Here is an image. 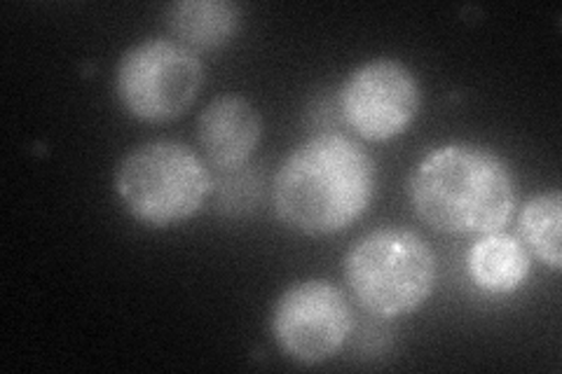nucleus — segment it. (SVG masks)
Returning <instances> with one entry per match:
<instances>
[{
  "mask_svg": "<svg viewBox=\"0 0 562 374\" xmlns=\"http://www.w3.org/2000/svg\"><path fill=\"white\" fill-rule=\"evenodd\" d=\"M165 22L176 43L198 52H214L235 38L241 10L231 0H179L165 10Z\"/></svg>",
  "mask_w": 562,
  "mask_h": 374,
  "instance_id": "obj_10",
  "label": "nucleus"
},
{
  "mask_svg": "<svg viewBox=\"0 0 562 374\" xmlns=\"http://www.w3.org/2000/svg\"><path fill=\"white\" fill-rule=\"evenodd\" d=\"M415 216L441 235H490L512 223L518 185L512 165L479 144L438 146L411 173Z\"/></svg>",
  "mask_w": 562,
  "mask_h": 374,
  "instance_id": "obj_2",
  "label": "nucleus"
},
{
  "mask_svg": "<svg viewBox=\"0 0 562 374\" xmlns=\"http://www.w3.org/2000/svg\"><path fill=\"white\" fill-rule=\"evenodd\" d=\"M378 167L359 140L316 134L295 146L272 183L279 220L305 237H330L355 225L371 206Z\"/></svg>",
  "mask_w": 562,
  "mask_h": 374,
  "instance_id": "obj_1",
  "label": "nucleus"
},
{
  "mask_svg": "<svg viewBox=\"0 0 562 374\" xmlns=\"http://www.w3.org/2000/svg\"><path fill=\"white\" fill-rule=\"evenodd\" d=\"M204 66L173 38H146L122 52L115 66V97L134 120L165 124L195 103Z\"/></svg>",
  "mask_w": 562,
  "mask_h": 374,
  "instance_id": "obj_5",
  "label": "nucleus"
},
{
  "mask_svg": "<svg viewBox=\"0 0 562 374\" xmlns=\"http://www.w3.org/2000/svg\"><path fill=\"white\" fill-rule=\"evenodd\" d=\"M272 337L291 361L319 365L336 355L355 328L342 288L326 279L291 283L272 307Z\"/></svg>",
  "mask_w": 562,
  "mask_h": 374,
  "instance_id": "obj_6",
  "label": "nucleus"
},
{
  "mask_svg": "<svg viewBox=\"0 0 562 374\" xmlns=\"http://www.w3.org/2000/svg\"><path fill=\"white\" fill-rule=\"evenodd\" d=\"M214 181L204 157L179 140H150L120 159L113 190L130 216L162 229L190 220L204 206Z\"/></svg>",
  "mask_w": 562,
  "mask_h": 374,
  "instance_id": "obj_4",
  "label": "nucleus"
},
{
  "mask_svg": "<svg viewBox=\"0 0 562 374\" xmlns=\"http://www.w3.org/2000/svg\"><path fill=\"white\" fill-rule=\"evenodd\" d=\"M532 262L525 243L508 231L481 235L467 253V272L487 295H512L530 276Z\"/></svg>",
  "mask_w": 562,
  "mask_h": 374,
  "instance_id": "obj_9",
  "label": "nucleus"
},
{
  "mask_svg": "<svg viewBox=\"0 0 562 374\" xmlns=\"http://www.w3.org/2000/svg\"><path fill=\"white\" fill-rule=\"evenodd\" d=\"M338 105L342 122L359 138L384 144L415 122L422 87L406 64L380 57L351 70L340 87Z\"/></svg>",
  "mask_w": 562,
  "mask_h": 374,
  "instance_id": "obj_7",
  "label": "nucleus"
},
{
  "mask_svg": "<svg viewBox=\"0 0 562 374\" xmlns=\"http://www.w3.org/2000/svg\"><path fill=\"white\" fill-rule=\"evenodd\" d=\"M438 262L425 237L406 227H378L345 256V281L359 307L380 318L415 314L434 295Z\"/></svg>",
  "mask_w": 562,
  "mask_h": 374,
  "instance_id": "obj_3",
  "label": "nucleus"
},
{
  "mask_svg": "<svg viewBox=\"0 0 562 374\" xmlns=\"http://www.w3.org/2000/svg\"><path fill=\"white\" fill-rule=\"evenodd\" d=\"M262 138V117L241 94L211 99L198 117V140L206 162L221 171H237L249 165Z\"/></svg>",
  "mask_w": 562,
  "mask_h": 374,
  "instance_id": "obj_8",
  "label": "nucleus"
},
{
  "mask_svg": "<svg viewBox=\"0 0 562 374\" xmlns=\"http://www.w3.org/2000/svg\"><path fill=\"white\" fill-rule=\"evenodd\" d=\"M520 241L527 251H532L553 272L562 270L560 251V223H562V197L558 190L535 194L525 202L520 218Z\"/></svg>",
  "mask_w": 562,
  "mask_h": 374,
  "instance_id": "obj_11",
  "label": "nucleus"
}]
</instances>
